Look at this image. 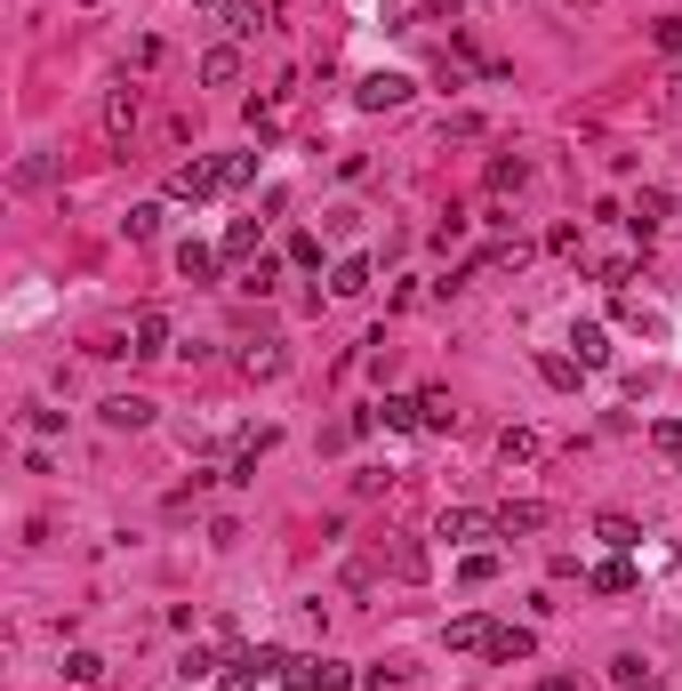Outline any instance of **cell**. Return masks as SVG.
<instances>
[{
	"mask_svg": "<svg viewBox=\"0 0 682 691\" xmlns=\"http://www.w3.org/2000/svg\"><path fill=\"white\" fill-rule=\"evenodd\" d=\"M490 636H498V627H490L482 612H466V619H450V652H490Z\"/></svg>",
	"mask_w": 682,
	"mask_h": 691,
	"instance_id": "obj_16",
	"label": "cell"
},
{
	"mask_svg": "<svg viewBox=\"0 0 682 691\" xmlns=\"http://www.w3.org/2000/svg\"><path fill=\"white\" fill-rule=\"evenodd\" d=\"M539 378L546 386H578V362L570 354H539Z\"/></svg>",
	"mask_w": 682,
	"mask_h": 691,
	"instance_id": "obj_32",
	"label": "cell"
},
{
	"mask_svg": "<svg viewBox=\"0 0 682 691\" xmlns=\"http://www.w3.org/2000/svg\"><path fill=\"white\" fill-rule=\"evenodd\" d=\"M169 193H177V201H210V193H225V161H185V169H169Z\"/></svg>",
	"mask_w": 682,
	"mask_h": 691,
	"instance_id": "obj_4",
	"label": "cell"
},
{
	"mask_svg": "<svg viewBox=\"0 0 682 691\" xmlns=\"http://www.w3.org/2000/svg\"><path fill=\"white\" fill-rule=\"evenodd\" d=\"M129 354H169V314H161V306H137L129 314Z\"/></svg>",
	"mask_w": 682,
	"mask_h": 691,
	"instance_id": "obj_5",
	"label": "cell"
},
{
	"mask_svg": "<svg viewBox=\"0 0 682 691\" xmlns=\"http://www.w3.org/2000/svg\"><path fill=\"white\" fill-rule=\"evenodd\" d=\"M539 451H546V442L530 435V426H506V435H498V458H506V466H530Z\"/></svg>",
	"mask_w": 682,
	"mask_h": 691,
	"instance_id": "obj_23",
	"label": "cell"
},
{
	"mask_svg": "<svg viewBox=\"0 0 682 691\" xmlns=\"http://www.w3.org/2000/svg\"><path fill=\"white\" fill-rule=\"evenodd\" d=\"M402 683V667H362V691H394Z\"/></svg>",
	"mask_w": 682,
	"mask_h": 691,
	"instance_id": "obj_37",
	"label": "cell"
},
{
	"mask_svg": "<svg viewBox=\"0 0 682 691\" xmlns=\"http://www.w3.org/2000/svg\"><path fill=\"white\" fill-rule=\"evenodd\" d=\"M586 587H594V595H627V587H634V563H627V555L594 563V571H586Z\"/></svg>",
	"mask_w": 682,
	"mask_h": 691,
	"instance_id": "obj_19",
	"label": "cell"
},
{
	"mask_svg": "<svg viewBox=\"0 0 682 691\" xmlns=\"http://www.w3.org/2000/svg\"><path fill=\"white\" fill-rule=\"evenodd\" d=\"M539 691H578V683H570V676H546V683H539Z\"/></svg>",
	"mask_w": 682,
	"mask_h": 691,
	"instance_id": "obj_39",
	"label": "cell"
},
{
	"mask_svg": "<svg viewBox=\"0 0 682 691\" xmlns=\"http://www.w3.org/2000/svg\"><path fill=\"white\" fill-rule=\"evenodd\" d=\"M610 683H618V691H658V667H651L643 652H618V659H610Z\"/></svg>",
	"mask_w": 682,
	"mask_h": 691,
	"instance_id": "obj_12",
	"label": "cell"
},
{
	"mask_svg": "<svg viewBox=\"0 0 682 691\" xmlns=\"http://www.w3.org/2000/svg\"><path fill=\"white\" fill-rule=\"evenodd\" d=\"M386 563H394V579H426V546H418V539H402Z\"/></svg>",
	"mask_w": 682,
	"mask_h": 691,
	"instance_id": "obj_28",
	"label": "cell"
},
{
	"mask_svg": "<svg viewBox=\"0 0 682 691\" xmlns=\"http://www.w3.org/2000/svg\"><path fill=\"white\" fill-rule=\"evenodd\" d=\"M458 579H466V587H490V579H498V563H490V555H466Z\"/></svg>",
	"mask_w": 682,
	"mask_h": 691,
	"instance_id": "obj_33",
	"label": "cell"
},
{
	"mask_svg": "<svg viewBox=\"0 0 682 691\" xmlns=\"http://www.w3.org/2000/svg\"><path fill=\"white\" fill-rule=\"evenodd\" d=\"M217 257L225 250H210V241H185V250H177V274L185 281H217Z\"/></svg>",
	"mask_w": 682,
	"mask_h": 691,
	"instance_id": "obj_18",
	"label": "cell"
},
{
	"mask_svg": "<svg viewBox=\"0 0 682 691\" xmlns=\"http://www.w3.org/2000/svg\"><path fill=\"white\" fill-rule=\"evenodd\" d=\"M409 97H418V80H409V73H369L354 89V105L362 113H394V105H409Z\"/></svg>",
	"mask_w": 682,
	"mask_h": 691,
	"instance_id": "obj_2",
	"label": "cell"
},
{
	"mask_svg": "<svg viewBox=\"0 0 682 691\" xmlns=\"http://www.w3.org/2000/svg\"><path fill=\"white\" fill-rule=\"evenodd\" d=\"M667 105H674V113H682V65H674V73H667Z\"/></svg>",
	"mask_w": 682,
	"mask_h": 691,
	"instance_id": "obj_38",
	"label": "cell"
},
{
	"mask_svg": "<svg viewBox=\"0 0 682 691\" xmlns=\"http://www.w3.org/2000/svg\"><path fill=\"white\" fill-rule=\"evenodd\" d=\"M546 523H554V506H539V499L498 506V539H530V531H546Z\"/></svg>",
	"mask_w": 682,
	"mask_h": 691,
	"instance_id": "obj_6",
	"label": "cell"
},
{
	"mask_svg": "<svg viewBox=\"0 0 682 691\" xmlns=\"http://www.w3.org/2000/svg\"><path fill=\"white\" fill-rule=\"evenodd\" d=\"M97 676H105V659H97V652H65V683H97Z\"/></svg>",
	"mask_w": 682,
	"mask_h": 691,
	"instance_id": "obj_31",
	"label": "cell"
},
{
	"mask_svg": "<svg viewBox=\"0 0 682 691\" xmlns=\"http://www.w3.org/2000/svg\"><path fill=\"white\" fill-rule=\"evenodd\" d=\"M594 539H603V546H618V555H627V546H643V531H634L627 515H603V523H594Z\"/></svg>",
	"mask_w": 682,
	"mask_h": 691,
	"instance_id": "obj_27",
	"label": "cell"
},
{
	"mask_svg": "<svg viewBox=\"0 0 682 691\" xmlns=\"http://www.w3.org/2000/svg\"><path fill=\"white\" fill-rule=\"evenodd\" d=\"M274 281H281V257H265V250H257V266L241 274V290H257V298H265V290H274Z\"/></svg>",
	"mask_w": 682,
	"mask_h": 691,
	"instance_id": "obj_30",
	"label": "cell"
},
{
	"mask_svg": "<svg viewBox=\"0 0 682 691\" xmlns=\"http://www.w3.org/2000/svg\"><path fill=\"white\" fill-rule=\"evenodd\" d=\"M105 426H113V435H137V426H153V402H144V394H113L105 402Z\"/></svg>",
	"mask_w": 682,
	"mask_h": 691,
	"instance_id": "obj_11",
	"label": "cell"
},
{
	"mask_svg": "<svg viewBox=\"0 0 682 691\" xmlns=\"http://www.w3.org/2000/svg\"><path fill=\"white\" fill-rule=\"evenodd\" d=\"M201 80H210V89H233V80H241V49H233V40L201 56Z\"/></svg>",
	"mask_w": 682,
	"mask_h": 691,
	"instance_id": "obj_17",
	"label": "cell"
},
{
	"mask_svg": "<svg viewBox=\"0 0 682 691\" xmlns=\"http://www.w3.org/2000/svg\"><path fill=\"white\" fill-rule=\"evenodd\" d=\"M257 177V153H225V186H250Z\"/></svg>",
	"mask_w": 682,
	"mask_h": 691,
	"instance_id": "obj_36",
	"label": "cell"
},
{
	"mask_svg": "<svg viewBox=\"0 0 682 691\" xmlns=\"http://www.w3.org/2000/svg\"><path fill=\"white\" fill-rule=\"evenodd\" d=\"M378 426H394V435H409V426H426L418 394H386V402H378Z\"/></svg>",
	"mask_w": 682,
	"mask_h": 691,
	"instance_id": "obj_21",
	"label": "cell"
},
{
	"mask_svg": "<svg viewBox=\"0 0 682 691\" xmlns=\"http://www.w3.org/2000/svg\"><path fill=\"white\" fill-rule=\"evenodd\" d=\"M418 411H426V435H450V426H458V402H450L442 386H433V394H418Z\"/></svg>",
	"mask_w": 682,
	"mask_h": 691,
	"instance_id": "obj_24",
	"label": "cell"
},
{
	"mask_svg": "<svg viewBox=\"0 0 682 691\" xmlns=\"http://www.w3.org/2000/svg\"><path fill=\"white\" fill-rule=\"evenodd\" d=\"M281 370H289V346H281V338L241 346V378H281Z\"/></svg>",
	"mask_w": 682,
	"mask_h": 691,
	"instance_id": "obj_7",
	"label": "cell"
},
{
	"mask_svg": "<svg viewBox=\"0 0 682 691\" xmlns=\"http://www.w3.org/2000/svg\"><path fill=\"white\" fill-rule=\"evenodd\" d=\"M651 442H658L667 458H682V418H658V426H651Z\"/></svg>",
	"mask_w": 682,
	"mask_h": 691,
	"instance_id": "obj_34",
	"label": "cell"
},
{
	"mask_svg": "<svg viewBox=\"0 0 682 691\" xmlns=\"http://www.w3.org/2000/svg\"><path fill=\"white\" fill-rule=\"evenodd\" d=\"M257 250V217H233V226H225V257H250Z\"/></svg>",
	"mask_w": 682,
	"mask_h": 691,
	"instance_id": "obj_29",
	"label": "cell"
},
{
	"mask_svg": "<svg viewBox=\"0 0 682 691\" xmlns=\"http://www.w3.org/2000/svg\"><path fill=\"white\" fill-rule=\"evenodd\" d=\"M274 676H289V659L274 652V643H257V652L225 659V676H217V691H257V683H274Z\"/></svg>",
	"mask_w": 682,
	"mask_h": 691,
	"instance_id": "obj_1",
	"label": "cell"
},
{
	"mask_svg": "<svg viewBox=\"0 0 682 691\" xmlns=\"http://www.w3.org/2000/svg\"><path fill=\"white\" fill-rule=\"evenodd\" d=\"M121 234H129V241H153L161 234V201H137V210L121 217Z\"/></svg>",
	"mask_w": 682,
	"mask_h": 691,
	"instance_id": "obj_26",
	"label": "cell"
},
{
	"mask_svg": "<svg viewBox=\"0 0 682 691\" xmlns=\"http://www.w3.org/2000/svg\"><path fill=\"white\" fill-rule=\"evenodd\" d=\"M651 40H658L667 56H682V16H658V25H651Z\"/></svg>",
	"mask_w": 682,
	"mask_h": 691,
	"instance_id": "obj_35",
	"label": "cell"
},
{
	"mask_svg": "<svg viewBox=\"0 0 682 691\" xmlns=\"http://www.w3.org/2000/svg\"><path fill=\"white\" fill-rule=\"evenodd\" d=\"M570 346H578V370H603V362H610V330H603V322H578Z\"/></svg>",
	"mask_w": 682,
	"mask_h": 691,
	"instance_id": "obj_13",
	"label": "cell"
},
{
	"mask_svg": "<svg viewBox=\"0 0 682 691\" xmlns=\"http://www.w3.org/2000/svg\"><path fill=\"white\" fill-rule=\"evenodd\" d=\"M129 129H137V89L121 80V89L105 97V137H113V146H129Z\"/></svg>",
	"mask_w": 682,
	"mask_h": 691,
	"instance_id": "obj_10",
	"label": "cell"
},
{
	"mask_svg": "<svg viewBox=\"0 0 682 691\" xmlns=\"http://www.w3.org/2000/svg\"><path fill=\"white\" fill-rule=\"evenodd\" d=\"M201 9H210V25H225V33H257V0H201Z\"/></svg>",
	"mask_w": 682,
	"mask_h": 691,
	"instance_id": "obj_14",
	"label": "cell"
},
{
	"mask_svg": "<svg viewBox=\"0 0 682 691\" xmlns=\"http://www.w3.org/2000/svg\"><path fill=\"white\" fill-rule=\"evenodd\" d=\"M530 652H539V636H530V627H498V636H490V659H530Z\"/></svg>",
	"mask_w": 682,
	"mask_h": 691,
	"instance_id": "obj_22",
	"label": "cell"
},
{
	"mask_svg": "<svg viewBox=\"0 0 682 691\" xmlns=\"http://www.w3.org/2000/svg\"><path fill=\"white\" fill-rule=\"evenodd\" d=\"M369 290V257H338L329 266V298H362Z\"/></svg>",
	"mask_w": 682,
	"mask_h": 691,
	"instance_id": "obj_20",
	"label": "cell"
},
{
	"mask_svg": "<svg viewBox=\"0 0 682 691\" xmlns=\"http://www.w3.org/2000/svg\"><path fill=\"white\" fill-rule=\"evenodd\" d=\"M667 217H674V201H667V193H658V186H643V193H634V210H627V226H634V234H643V241H651L658 226H667Z\"/></svg>",
	"mask_w": 682,
	"mask_h": 691,
	"instance_id": "obj_8",
	"label": "cell"
},
{
	"mask_svg": "<svg viewBox=\"0 0 682 691\" xmlns=\"http://www.w3.org/2000/svg\"><path fill=\"white\" fill-rule=\"evenodd\" d=\"M289 683L298 691H362V676L338 667V659H289Z\"/></svg>",
	"mask_w": 682,
	"mask_h": 691,
	"instance_id": "obj_3",
	"label": "cell"
},
{
	"mask_svg": "<svg viewBox=\"0 0 682 691\" xmlns=\"http://www.w3.org/2000/svg\"><path fill=\"white\" fill-rule=\"evenodd\" d=\"M522 177H530V161H522V153H498V161H490V193H514Z\"/></svg>",
	"mask_w": 682,
	"mask_h": 691,
	"instance_id": "obj_25",
	"label": "cell"
},
{
	"mask_svg": "<svg viewBox=\"0 0 682 691\" xmlns=\"http://www.w3.org/2000/svg\"><path fill=\"white\" fill-rule=\"evenodd\" d=\"M490 531H498V515H473V506H450V515H442V531H433V539H450V546H458V539H490Z\"/></svg>",
	"mask_w": 682,
	"mask_h": 691,
	"instance_id": "obj_9",
	"label": "cell"
},
{
	"mask_svg": "<svg viewBox=\"0 0 682 691\" xmlns=\"http://www.w3.org/2000/svg\"><path fill=\"white\" fill-rule=\"evenodd\" d=\"M9 186H16V193H40V186H56V153H25V161L9 169Z\"/></svg>",
	"mask_w": 682,
	"mask_h": 691,
	"instance_id": "obj_15",
	"label": "cell"
}]
</instances>
